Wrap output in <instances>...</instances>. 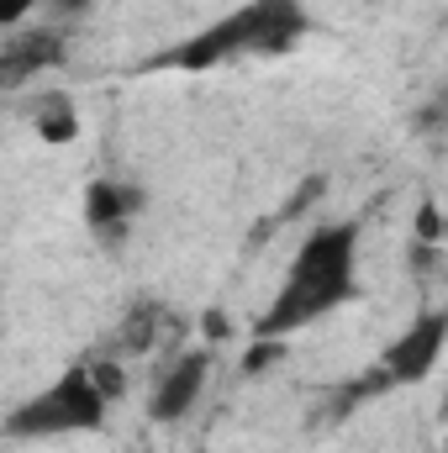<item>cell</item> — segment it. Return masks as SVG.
<instances>
[{
  "label": "cell",
  "instance_id": "30bf717a",
  "mask_svg": "<svg viewBox=\"0 0 448 453\" xmlns=\"http://www.w3.org/2000/svg\"><path fill=\"white\" fill-rule=\"evenodd\" d=\"M417 242H422V248H438V242H444V217H438V201H422V206H417Z\"/></svg>",
  "mask_w": 448,
  "mask_h": 453
},
{
  "label": "cell",
  "instance_id": "4fadbf2b",
  "mask_svg": "<svg viewBox=\"0 0 448 453\" xmlns=\"http://www.w3.org/2000/svg\"><path fill=\"white\" fill-rule=\"evenodd\" d=\"M48 5H53V16H58V21H69V16H85V11H90V0H48Z\"/></svg>",
  "mask_w": 448,
  "mask_h": 453
},
{
  "label": "cell",
  "instance_id": "7a4b0ae2",
  "mask_svg": "<svg viewBox=\"0 0 448 453\" xmlns=\"http://www.w3.org/2000/svg\"><path fill=\"white\" fill-rule=\"evenodd\" d=\"M312 16L301 0H248L237 11L217 16L206 32L185 37L180 48L158 53L153 69H217L232 58H280L306 37Z\"/></svg>",
  "mask_w": 448,
  "mask_h": 453
},
{
  "label": "cell",
  "instance_id": "5b68a950",
  "mask_svg": "<svg viewBox=\"0 0 448 453\" xmlns=\"http://www.w3.org/2000/svg\"><path fill=\"white\" fill-rule=\"evenodd\" d=\"M69 53V32L53 21V27H21L16 37L0 42V90H21L32 85L37 74L58 69Z\"/></svg>",
  "mask_w": 448,
  "mask_h": 453
},
{
  "label": "cell",
  "instance_id": "ba28073f",
  "mask_svg": "<svg viewBox=\"0 0 448 453\" xmlns=\"http://www.w3.org/2000/svg\"><path fill=\"white\" fill-rule=\"evenodd\" d=\"M32 127H37L42 142H74V132H80V111H74L69 96H42V101L32 106Z\"/></svg>",
  "mask_w": 448,
  "mask_h": 453
},
{
  "label": "cell",
  "instance_id": "8992f818",
  "mask_svg": "<svg viewBox=\"0 0 448 453\" xmlns=\"http://www.w3.org/2000/svg\"><path fill=\"white\" fill-rule=\"evenodd\" d=\"M206 380H212V353H206V348L180 353V358L158 374V385H153V395H148V417L164 422V427L180 422V417H190L196 401L206 395Z\"/></svg>",
  "mask_w": 448,
  "mask_h": 453
},
{
  "label": "cell",
  "instance_id": "52a82bcc",
  "mask_svg": "<svg viewBox=\"0 0 448 453\" xmlns=\"http://www.w3.org/2000/svg\"><path fill=\"white\" fill-rule=\"evenodd\" d=\"M137 206H143V190H132L121 180H90V190H85V222L96 232H121Z\"/></svg>",
  "mask_w": 448,
  "mask_h": 453
},
{
  "label": "cell",
  "instance_id": "6da1fadb",
  "mask_svg": "<svg viewBox=\"0 0 448 453\" xmlns=\"http://www.w3.org/2000/svg\"><path fill=\"white\" fill-rule=\"evenodd\" d=\"M359 226L353 222H333L317 226L296 258H290V274L280 285V296L269 301V311L253 322V338H290L322 317H333L337 306L359 301Z\"/></svg>",
  "mask_w": 448,
  "mask_h": 453
},
{
  "label": "cell",
  "instance_id": "277c9868",
  "mask_svg": "<svg viewBox=\"0 0 448 453\" xmlns=\"http://www.w3.org/2000/svg\"><path fill=\"white\" fill-rule=\"evenodd\" d=\"M444 342H448V311H422L401 338L380 353V364H375L369 374H359V380L343 390V411H348V406H359V401H375V395H385V390L422 385V380L438 369Z\"/></svg>",
  "mask_w": 448,
  "mask_h": 453
},
{
  "label": "cell",
  "instance_id": "9c48e42d",
  "mask_svg": "<svg viewBox=\"0 0 448 453\" xmlns=\"http://www.w3.org/2000/svg\"><path fill=\"white\" fill-rule=\"evenodd\" d=\"M164 306L158 301H143V306H132V317H127V327H121V338H116V348H127V353H148L153 342H158V333H164Z\"/></svg>",
  "mask_w": 448,
  "mask_h": 453
},
{
  "label": "cell",
  "instance_id": "7c38bea8",
  "mask_svg": "<svg viewBox=\"0 0 448 453\" xmlns=\"http://www.w3.org/2000/svg\"><path fill=\"white\" fill-rule=\"evenodd\" d=\"M37 5H48V0H0V27H16V21H27Z\"/></svg>",
  "mask_w": 448,
  "mask_h": 453
},
{
  "label": "cell",
  "instance_id": "3957f363",
  "mask_svg": "<svg viewBox=\"0 0 448 453\" xmlns=\"http://www.w3.org/2000/svg\"><path fill=\"white\" fill-rule=\"evenodd\" d=\"M106 395L96 390V380H90V369L80 364V369H64L48 390H37V395H27L11 417H5V438H16V443H27V438H74V433H96L101 422H106Z\"/></svg>",
  "mask_w": 448,
  "mask_h": 453
},
{
  "label": "cell",
  "instance_id": "8fae6325",
  "mask_svg": "<svg viewBox=\"0 0 448 453\" xmlns=\"http://www.w3.org/2000/svg\"><path fill=\"white\" fill-rule=\"evenodd\" d=\"M280 353H285V342H280V338H253L248 358H243V369H248V374H259V369H264V364H274Z\"/></svg>",
  "mask_w": 448,
  "mask_h": 453
}]
</instances>
